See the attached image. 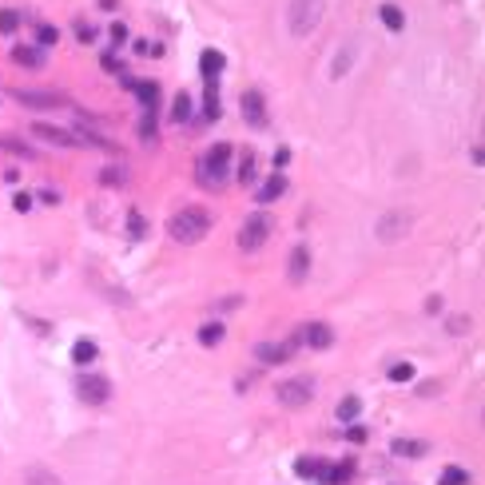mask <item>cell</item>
Instances as JSON below:
<instances>
[{
  "mask_svg": "<svg viewBox=\"0 0 485 485\" xmlns=\"http://www.w3.org/2000/svg\"><path fill=\"white\" fill-rule=\"evenodd\" d=\"M203 115H207V120H219V92H215V84H207V96H203Z\"/></svg>",
  "mask_w": 485,
  "mask_h": 485,
  "instance_id": "obj_29",
  "label": "cell"
},
{
  "mask_svg": "<svg viewBox=\"0 0 485 485\" xmlns=\"http://www.w3.org/2000/svg\"><path fill=\"white\" fill-rule=\"evenodd\" d=\"M271 231H274V219L267 211L247 215V219H243V227H239V247H243V251H259L262 243L271 239Z\"/></svg>",
  "mask_w": 485,
  "mask_h": 485,
  "instance_id": "obj_3",
  "label": "cell"
},
{
  "mask_svg": "<svg viewBox=\"0 0 485 485\" xmlns=\"http://www.w3.org/2000/svg\"><path fill=\"white\" fill-rule=\"evenodd\" d=\"M139 136L148 139H155V108H148V112H143V120H139Z\"/></svg>",
  "mask_w": 485,
  "mask_h": 485,
  "instance_id": "obj_32",
  "label": "cell"
},
{
  "mask_svg": "<svg viewBox=\"0 0 485 485\" xmlns=\"http://www.w3.org/2000/svg\"><path fill=\"white\" fill-rule=\"evenodd\" d=\"M274 398H279V406H286V410H302V406L314 398V386H311V378H286V382H279Z\"/></svg>",
  "mask_w": 485,
  "mask_h": 485,
  "instance_id": "obj_5",
  "label": "cell"
},
{
  "mask_svg": "<svg viewBox=\"0 0 485 485\" xmlns=\"http://www.w3.org/2000/svg\"><path fill=\"white\" fill-rule=\"evenodd\" d=\"M243 120H247L251 127H262L267 124V104H262V92H243Z\"/></svg>",
  "mask_w": 485,
  "mask_h": 485,
  "instance_id": "obj_9",
  "label": "cell"
},
{
  "mask_svg": "<svg viewBox=\"0 0 485 485\" xmlns=\"http://www.w3.org/2000/svg\"><path fill=\"white\" fill-rule=\"evenodd\" d=\"M199 342L203 346H219V342H223V326L219 323H203L199 326Z\"/></svg>",
  "mask_w": 485,
  "mask_h": 485,
  "instance_id": "obj_23",
  "label": "cell"
},
{
  "mask_svg": "<svg viewBox=\"0 0 485 485\" xmlns=\"http://www.w3.org/2000/svg\"><path fill=\"white\" fill-rule=\"evenodd\" d=\"M326 13V0H290V32L295 36H311Z\"/></svg>",
  "mask_w": 485,
  "mask_h": 485,
  "instance_id": "obj_2",
  "label": "cell"
},
{
  "mask_svg": "<svg viewBox=\"0 0 485 485\" xmlns=\"http://www.w3.org/2000/svg\"><path fill=\"white\" fill-rule=\"evenodd\" d=\"M76 394H80L87 406H104V402L112 398V382H108L104 374H84V378L76 382Z\"/></svg>",
  "mask_w": 485,
  "mask_h": 485,
  "instance_id": "obj_6",
  "label": "cell"
},
{
  "mask_svg": "<svg viewBox=\"0 0 485 485\" xmlns=\"http://www.w3.org/2000/svg\"><path fill=\"white\" fill-rule=\"evenodd\" d=\"M187 115H191V96H187V92H179V96H175V104H171V120H175V124H183Z\"/></svg>",
  "mask_w": 485,
  "mask_h": 485,
  "instance_id": "obj_26",
  "label": "cell"
},
{
  "mask_svg": "<svg viewBox=\"0 0 485 485\" xmlns=\"http://www.w3.org/2000/svg\"><path fill=\"white\" fill-rule=\"evenodd\" d=\"M390 454H394V458H422V454H426V442H414V437H394V442H390Z\"/></svg>",
  "mask_w": 485,
  "mask_h": 485,
  "instance_id": "obj_16",
  "label": "cell"
},
{
  "mask_svg": "<svg viewBox=\"0 0 485 485\" xmlns=\"http://www.w3.org/2000/svg\"><path fill=\"white\" fill-rule=\"evenodd\" d=\"M286 163H290V151L279 148V151H274V171H279V167H286Z\"/></svg>",
  "mask_w": 485,
  "mask_h": 485,
  "instance_id": "obj_40",
  "label": "cell"
},
{
  "mask_svg": "<svg viewBox=\"0 0 485 485\" xmlns=\"http://www.w3.org/2000/svg\"><path fill=\"white\" fill-rule=\"evenodd\" d=\"M378 16H382V24L390 28V32H402V28H406V16H402L398 4H382V8H378Z\"/></svg>",
  "mask_w": 485,
  "mask_h": 485,
  "instance_id": "obj_21",
  "label": "cell"
},
{
  "mask_svg": "<svg viewBox=\"0 0 485 485\" xmlns=\"http://www.w3.org/2000/svg\"><path fill=\"white\" fill-rule=\"evenodd\" d=\"M127 227H132V235H136V239H143V219H139V211L127 215Z\"/></svg>",
  "mask_w": 485,
  "mask_h": 485,
  "instance_id": "obj_35",
  "label": "cell"
},
{
  "mask_svg": "<svg viewBox=\"0 0 485 485\" xmlns=\"http://www.w3.org/2000/svg\"><path fill=\"white\" fill-rule=\"evenodd\" d=\"M227 68V56L223 52H215V48H207L199 56V72H203V80H207V84H215V80H219V72H223Z\"/></svg>",
  "mask_w": 485,
  "mask_h": 485,
  "instance_id": "obj_12",
  "label": "cell"
},
{
  "mask_svg": "<svg viewBox=\"0 0 485 485\" xmlns=\"http://www.w3.org/2000/svg\"><path fill=\"white\" fill-rule=\"evenodd\" d=\"M76 36H80V44H92V40L100 36V32H96L92 24H84V20H80V24H76Z\"/></svg>",
  "mask_w": 485,
  "mask_h": 485,
  "instance_id": "obj_33",
  "label": "cell"
},
{
  "mask_svg": "<svg viewBox=\"0 0 485 485\" xmlns=\"http://www.w3.org/2000/svg\"><path fill=\"white\" fill-rule=\"evenodd\" d=\"M16 28H20V13H16V8H0V32L13 36Z\"/></svg>",
  "mask_w": 485,
  "mask_h": 485,
  "instance_id": "obj_28",
  "label": "cell"
},
{
  "mask_svg": "<svg viewBox=\"0 0 485 485\" xmlns=\"http://www.w3.org/2000/svg\"><path fill=\"white\" fill-rule=\"evenodd\" d=\"M346 437H350V442H366V426L350 422V426H346Z\"/></svg>",
  "mask_w": 485,
  "mask_h": 485,
  "instance_id": "obj_34",
  "label": "cell"
},
{
  "mask_svg": "<svg viewBox=\"0 0 485 485\" xmlns=\"http://www.w3.org/2000/svg\"><path fill=\"white\" fill-rule=\"evenodd\" d=\"M13 207H16V211H32V195H24V191H20V195L13 199Z\"/></svg>",
  "mask_w": 485,
  "mask_h": 485,
  "instance_id": "obj_38",
  "label": "cell"
},
{
  "mask_svg": "<svg viewBox=\"0 0 485 485\" xmlns=\"http://www.w3.org/2000/svg\"><path fill=\"white\" fill-rule=\"evenodd\" d=\"M36 44L40 48H52V44H60V32H56L52 24H40L36 28Z\"/></svg>",
  "mask_w": 485,
  "mask_h": 485,
  "instance_id": "obj_31",
  "label": "cell"
},
{
  "mask_svg": "<svg viewBox=\"0 0 485 485\" xmlns=\"http://www.w3.org/2000/svg\"><path fill=\"white\" fill-rule=\"evenodd\" d=\"M386 378H390V382H410V378H414V366H410V362H394V366L386 370Z\"/></svg>",
  "mask_w": 485,
  "mask_h": 485,
  "instance_id": "obj_30",
  "label": "cell"
},
{
  "mask_svg": "<svg viewBox=\"0 0 485 485\" xmlns=\"http://www.w3.org/2000/svg\"><path fill=\"white\" fill-rule=\"evenodd\" d=\"M295 473H299V477H311V482H323L326 485V465L318 458H299L295 461Z\"/></svg>",
  "mask_w": 485,
  "mask_h": 485,
  "instance_id": "obj_17",
  "label": "cell"
},
{
  "mask_svg": "<svg viewBox=\"0 0 485 485\" xmlns=\"http://www.w3.org/2000/svg\"><path fill=\"white\" fill-rule=\"evenodd\" d=\"M283 191H286V175H283V171H274L271 179H267V183L259 187V195H255V203H262V207H267V203H274L279 195H283Z\"/></svg>",
  "mask_w": 485,
  "mask_h": 485,
  "instance_id": "obj_14",
  "label": "cell"
},
{
  "mask_svg": "<svg viewBox=\"0 0 485 485\" xmlns=\"http://www.w3.org/2000/svg\"><path fill=\"white\" fill-rule=\"evenodd\" d=\"M104 183H124V171L120 167H104Z\"/></svg>",
  "mask_w": 485,
  "mask_h": 485,
  "instance_id": "obj_36",
  "label": "cell"
},
{
  "mask_svg": "<svg viewBox=\"0 0 485 485\" xmlns=\"http://www.w3.org/2000/svg\"><path fill=\"white\" fill-rule=\"evenodd\" d=\"M406 227H410V219H406V215H402V211H390V215H382V219H378V235H382L386 243H394V239L406 235Z\"/></svg>",
  "mask_w": 485,
  "mask_h": 485,
  "instance_id": "obj_11",
  "label": "cell"
},
{
  "mask_svg": "<svg viewBox=\"0 0 485 485\" xmlns=\"http://www.w3.org/2000/svg\"><path fill=\"white\" fill-rule=\"evenodd\" d=\"M437 485H470V473H465V470H458V465H449V470H442Z\"/></svg>",
  "mask_w": 485,
  "mask_h": 485,
  "instance_id": "obj_27",
  "label": "cell"
},
{
  "mask_svg": "<svg viewBox=\"0 0 485 485\" xmlns=\"http://www.w3.org/2000/svg\"><path fill=\"white\" fill-rule=\"evenodd\" d=\"M13 96L24 104V108H68V100H64V96H56V92H32V87H16Z\"/></svg>",
  "mask_w": 485,
  "mask_h": 485,
  "instance_id": "obj_8",
  "label": "cell"
},
{
  "mask_svg": "<svg viewBox=\"0 0 485 485\" xmlns=\"http://www.w3.org/2000/svg\"><path fill=\"white\" fill-rule=\"evenodd\" d=\"M40 199L48 203V207H56V203H60V195H56V191H40Z\"/></svg>",
  "mask_w": 485,
  "mask_h": 485,
  "instance_id": "obj_41",
  "label": "cell"
},
{
  "mask_svg": "<svg viewBox=\"0 0 485 485\" xmlns=\"http://www.w3.org/2000/svg\"><path fill=\"white\" fill-rule=\"evenodd\" d=\"M96 358H100V346H96L92 338H80V342L72 346V362H76V366H92Z\"/></svg>",
  "mask_w": 485,
  "mask_h": 485,
  "instance_id": "obj_18",
  "label": "cell"
},
{
  "mask_svg": "<svg viewBox=\"0 0 485 485\" xmlns=\"http://www.w3.org/2000/svg\"><path fill=\"white\" fill-rule=\"evenodd\" d=\"M295 342H299V338H290V342H259V346H255V358H259L262 366H283V362H290V354H295Z\"/></svg>",
  "mask_w": 485,
  "mask_h": 485,
  "instance_id": "obj_7",
  "label": "cell"
},
{
  "mask_svg": "<svg viewBox=\"0 0 485 485\" xmlns=\"http://www.w3.org/2000/svg\"><path fill=\"white\" fill-rule=\"evenodd\" d=\"M358 410H362V402L354 398V394H350V398H342V402H338V422H354V418H358Z\"/></svg>",
  "mask_w": 485,
  "mask_h": 485,
  "instance_id": "obj_24",
  "label": "cell"
},
{
  "mask_svg": "<svg viewBox=\"0 0 485 485\" xmlns=\"http://www.w3.org/2000/svg\"><path fill=\"white\" fill-rule=\"evenodd\" d=\"M112 40H115V48H120V44H127V28L124 24H112Z\"/></svg>",
  "mask_w": 485,
  "mask_h": 485,
  "instance_id": "obj_39",
  "label": "cell"
},
{
  "mask_svg": "<svg viewBox=\"0 0 485 485\" xmlns=\"http://www.w3.org/2000/svg\"><path fill=\"white\" fill-rule=\"evenodd\" d=\"M13 60L24 64V68H40V64H44V56H40L36 48H13Z\"/></svg>",
  "mask_w": 485,
  "mask_h": 485,
  "instance_id": "obj_25",
  "label": "cell"
},
{
  "mask_svg": "<svg viewBox=\"0 0 485 485\" xmlns=\"http://www.w3.org/2000/svg\"><path fill=\"white\" fill-rule=\"evenodd\" d=\"M207 231H211V215L203 211V207H183V211H175L171 223H167V235H171L175 243H199Z\"/></svg>",
  "mask_w": 485,
  "mask_h": 485,
  "instance_id": "obj_1",
  "label": "cell"
},
{
  "mask_svg": "<svg viewBox=\"0 0 485 485\" xmlns=\"http://www.w3.org/2000/svg\"><path fill=\"white\" fill-rule=\"evenodd\" d=\"M465 326H470V318H449V335H465Z\"/></svg>",
  "mask_w": 485,
  "mask_h": 485,
  "instance_id": "obj_37",
  "label": "cell"
},
{
  "mask_svg": "<svg viewBox=\"0 0 485 485\" xmlns=\"http://www.w3.org/2000/svg\"><path fill=\"white\" fill-rule=\"evenodd\" d=\"M32 136L48 139V143H56V148H76L80 139H72V132H64V127H52V124H36L32 127Z\"/></svg>",
  "mask_w": 485,
  "mask_h": 485,
  "instance_id": "obj_13",
  "label": "cell"
},
{
  "mask_svg": "<svg viewBox=\"0 0 485 485\" xmlns=\"http://www.w3.org/2000/svg\"><path fill=\"white\" fill-rule=\"evenodd\" d=\"M302 342H307V346L311 350H326V346H335V330H330V326L326 323H307L302 326Z\"/></svg>",
  "mask_w": 485,
  "mask_h": 485,
  "instance_id": "obj_10",
  "label": "cell"
},
{
  "mask_svg": "<svg viewBox=\"0 0 485 485\" xmlns=\"http://www.w3.org/2000/svg\"><path fill=\"white\" fill-rule=\"evenodd\" d=\"M132 92L139 96V104H143V108H155V104H160V84H155V80H136V84H132Z\"/></svg>",
  "mask_w": 485,
  "mask_h": 485,
  "instance_id": "obj_19",
  "label": "cell"
},
{
  "mask_svg": "<svg viewBox=\"0 0 485 485\" xmlns=\"http://www.w3.org/2000/svg\"><path fill=\"white\" fill-rule=\"evenodd\" d=\"M227 167H231V148H227V143H215V148L199 160V179L207 187H219L227 179Z\"/></svg>",
  "mask_w": 485,
  "mask_h": 485,
  "instance_id": "obj_4",
  "label": "cell"
},
{
  "mask_svg": "<svg viewBox=\"0 0 485 485\" xmlns=\"http://www.w3.org/2000/svg\"><path fill=\"white\" fill-rule=\"evenodd\" d=\"M307 271H311V251H307V247H295V251H290V283H302V279H307Z\"/></svg>",
  "mask_w": 485,
  "mask_h": 485,
  "instance_id": "obj_15",
  "label": "cell"
},
{
  "mask_svg": "<svg viewBox=\"0 0 485 485\" xmlns=\"http://www.w3.org/2000/svg\"><path fill=\"white\" fill-rule=\"evenodd\" d=\"M24 485H64V482L52 470H44V465H28V470H24Z\"/></svg>",
  "mask_w": 485,
  "mask_h": 485,
  "instance_id": "obj_20",
  "label": "cell"
},
{
  "mask_svg": "<svg viewBox=\"0 0 485 485\" xmlns=\"http://www.w3.org/2000/svg\"><path fill=\"white\" fill-rule=\"evenodd\" d=\"M255 167H259V160H255V151H247V155H243V160H239V183H255V179H259V171H255Z\"/></svg>",
  "mask_w": 485,
  "mask_h": 485,
  "instance_id": "obj_22",
  "label": "cell"
}]
</instances>
